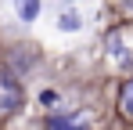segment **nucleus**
I'll list each match as a JSON object with an SVG mask.
<instances>
[{
    "mask_svg": "<svg viewBox=\"0 0 133 130\" xmlns=\"http://www.w3.org/2000/svg\"><path fill=\"white\" fill-rule=\"evenodd\" d=\"M104 51L115 69H133V47L126 43V29H111L104 36Z\"/></svg>",
    "mask_w": 133,
    "mask_h": 130,
    "instance_id": "2",
    "label": "nucleus"
},
{
    "mask_svg": "<svg viewBox=\"0 0 133 130\" xmlns=\"http://www.w3.org/2000/svg\"><path fill=\"white\" fill-rule=\"evenodd\" d=\"M47 130H90L83 112H54L47 116Z\"/></svg>",
    "mask_w": 133,
    "mask_h": 130,
    "instance_id": "3",
    "label": "nucleus"
},
{
    "mask_svg": "<svg viewBox=\"0 0 133 130\" xmlns=\"http://www.w3.org/2000/svg\"><path fill=\"white\" fill-rule=\"evenodd\" d=\"M58 29H61V33H79V29H83V18H79V11H61V18H58Z\"/></svg>",
    "mask_w": 133,
    "mask_h": 130,
    "instance_id": "6",
    "label": "nucleus"
},
{
    "mask_svg": "<svg viewBox=\"0 0 133 130\" xmlns=\"http://www.w3.org/2000/svg\"><path fill=\"white\" fill-rule=\"evenodd\" d=\"M40 101H43V105H58V94H54V90H43Z\"/></svg>",
    "mask_w": 133,
    "mask_h": 130,
    "instance_id": "7",
    "label": "nucleus"
},
{
    "mask_svg": "<svg viewBox=\"0 0 133 130\" xmlns=\"http://www.w3.org/2000/svg\"><path fill=\"white\" fill-rule=\"evenodd\" d=\"M126 7H130V11H133V0H126Z\"/></svg>",
    "mask_w": 133,
    "mask_h": 130,
    "instance_id": "8",
    "label": "nucleus"
},
{
    "mask_svg": "<svg viewBox=\"0 0 133 130\" xmlns=\"http://www.w3.org/2000/svg\"><path fill=\"white\" fill-rule=\"evenodd\" d=\"M22 101H25V90L18 83V76L0 65V116H15L22 108Z\"/></svg>",
    "mask_w": 133,
    "mask_h": 130,
    "instance_id": "1",
    "label": "nucleus"
},
{
    "mask_svg": "<svg viewBox=\"0 0 133 130\" xmlns=\"http://www.w3.org/2000/svg\"><path fill=\"white\" fill-rule=\"evenodd\" d=\"M15 11L22 22H36L40 18V0H15Z\"/></svg>",
    "mask_w": 133,
    "mask_h": 130,
    "instance_id": "4",
    "label": "nucleus"
},
{
    "mask_svg": "<svg viewBox=\"0 0 133 130\" xmlns=\"http://www.w3.org/2000/svg\"><path fill=\"white\" fill-rule=\"evenodd\" d=\"M119 112H122L126 119H133V80H126L122 90H119Z\"/></svg>",
    "mask_w": 133,
    "mask_h": 130,
    "instance_id": "5",
    "label": "nucleus"
}]
</instances>
